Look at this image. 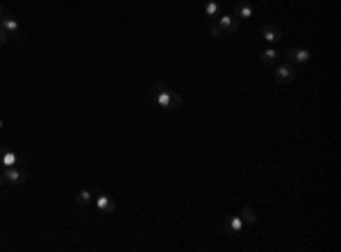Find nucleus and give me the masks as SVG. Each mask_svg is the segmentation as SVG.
<instances>
[{
    "label": "nucleus",
    "mask_w": 341,
    "mask_h": 252,
    "mask_svg": "<svg viewBox=\"0 0 341 252\" xmlns=\"http://www.w3.org/2000/svg\"><path fill=\"white\" fill-rule=\"evenodd\" d=\"M153 98H155V102H157L162 109H166V112H175V109H180L184 104L182 96L175 94L168 84L159 82V80L153 84Z\"/></svg>",
    "instance_id": "nucleus-1"
},
{
    "label": "nucleus",
    "mask_w": 341,
    "mask_h": 252,
    "mask_svg": "<svg viewBox=\"0 0 341 252\" xmlns=\"http://www.w3.org/2000/svg\"><path fill=\"white\" fill-rule=\"evenodd\" d=\"M237 30H239V20L234 16H221L216 23L209 25V34L214 39H221L223 34H234Z\"/></svg>",
    "instance_id": "nucleus-2"
},
{
    "label": "nucleus",
    "mask_w": 341,
    "mask_h": 252,
    "mask_svg": "<svg viewBox=\"0 0 341 252\" xmlns=\"http://www.w3.org/2000/svg\"><path fill=\"white\" fill-rule=\"evenodd\" d=\"M293 78H296V70H293L291 64L273 66V80H275L277 84H289V82H293Z\"/></svg>",
    "instance_id": "nucleus-3"
},
{
    "label": "nucleus",
    "mask_w": 341,
    "mask_h": 252,
    "mask_svg": "<svg viewBox=\"0 0 341 252\" xmlns=\"http://www.w3.org/2000/svg\"><path fill=\"white\" fill-rule=\"evenodd\" d=\"M3 180H5L7 184H25L28 182V173H25L23 168L14 166V168H3Z\"/></svg>",
    "instance_id": "nucleus-4"
},
{
    "label": "nucleus",
    "mask_w": 341,
    "mask_h": 252,
    "mask_svg": "<svg viewBox=\"0 0 341 252\" xmlns=\"http://www.w3.org/2000/svg\"><path fill=\"white\" fill-rule=\"evenodd\" d=\"M19 164H21V157H19L16 150L3 148V146H0V166L3 168H14V166H19Z\"/></svg>",
    "instance_id": "nucleus-5"
},
{
    "label": "nucleus",
    "mask_w": 341,
    "mask_h": 252,
    "mask_svg": "<svg viewBox=\"0 0 341 252\" xmlns=\"http://www.w3.org/2000/svg\"><path fill=\"white\" fill-rule=\"evenodd\" d=\"M0 30L5 32L7 36H14L16 39V34H19V18L16 16H12V14H5L3 18H0Z\"/></svg>",
    "instance_id": "nucleus-6"
},
{
    "label": "nucleus",
    "mask_w": 341,
    "mask_h": 252,
    "mask_svg": "<svg viewBox=\"0 0 341 252\" xmlns=\"http://www.w3.org/2000/svg\"><path fill=\"white\" fill-rule=\"evenodd\" d=\"M287 57H289V64H307V62L311 60L309 50H305V48H298V46H293V48H289Z\"/></svg>",
    "instance_id": "nucleus-7"
},
{
    "label": "nucleus",
    "mask_w": 341,
    "mask_h": 252,
    "mask_svg": "<svg viewBox=\"0 0 341 252\" xmlns=\"http://www.w3.org/2000/svg\"><path fill=\"white\" fill-rule=\"evenodd\" d=\"M252 14H255V7H252L250 2H246V0L234 2V18L237 20H248V18H252Z\"/></svg>",
    "instance_id": "nucleus-8"
},
{
    "label": "nucleus",
    "mask_w": 341,
    "mask_h": 252,
    "mask_svg": "<svg viewBox=\"0 0 341 252\" xmlns=\"http://www.w3.org/2000/svg\"><path fill=\"white\" fill-rule=\"evenodd\" d=\"M241 230H243L241 214H239V216H230V218H227V222H225V234H227V236H239V234H241Z\"/></svg>",
    "instance_id": "nucleus-9"
},
{
    "label": "nucleus",
    "mask_w": 341,
    "mask_h": 252,
    "mask_svg": "<svg viewBox=\"0 0 341 252\" xmlns=\"http://www.w3.org/2000/svg\"><path fill=\"white\" fill-rule=\"evenodd\" d=\"M94 204L100 214H114V209H116V202H114V198H109V196H96Z\"/></svg>",
    "instance_id": "nucleus-10"
},
{
    "label": "nucleus",
    "mask_w": 341,
    "mask_h": 252,
    "mask_svg": "<svg viewBox=\"0 0 341 252\" xmlns=\"http://www.w3.org/2000/svg\"><path fill=\"white\" fill-rule=\"evenodd\" d=\"M262 36L268 41V44H277V41H282V30L277 28V25H264Z\"/></svg>",
    "instance_id": "nucleus-11"
},
{
    "label": "nucleus",
    "mask_w": 341,
    "mask_h": 252,
    "mask_svg": "<svg viewBox=\"0 0 341 252\" xmlns=\"http://www.w3.org/2000/svg\"><path fill=\"white\" fill-rule=\"evenodd\" d=\"M259 62H262L264 66H275V64H280V52H277L275 48H268L259 54Z\"/></svg>",
    "instance_id": "nucleus-12"
},
{
    "label": "nucleus",
    "mask_w": 341,
    "mask_h": 252,
    "mask_svg": "<svg viewBox=\"0 0 341 252\" xmlns=\"http://www.w3.org/2000/svg\"><path fill=\"white\" fill-rule=\"evenodd\" d=\"M94 198H96L94 193H91V191H87V188H84V191H80L78 196H75V202H78L80 207H87V204H91V202H94Z\"/></svg>",
    "instance_id": "nucleus-13"
},
{
    "label": "nucleus",
    "mask_w": 341,
    "mask_h": 252,
    "mask_svg": "<svg viewBox=\"0 0 341 252\" xmlns=\"http://www.w3.org/2000/svg\"><path fill=\"white\" fill-rule=\"evenodd\" d=\"M241 218H243V225H255V222H257V212L246 204L241 212Z\"/></svg>",
    "instance_id": "nucleus-14"
},
{
    "label": "nucleus",
    "mask_w": 341,
    "mask_h": 252,
    "mask_svg": "<svg viewBox=\"0 0 341 252\" xmlns=\"http://www.w3.org/2000/svg\"><path fill=\"white\" fill-rule=\"evenodd\" d=\"M218 0H207V5H205V10H203V14L207 16V18H214V16L218 14Z\"/></svg>",
    "instance_id": "nucleus-15"
},
{
    "label": "nucleus",
    "mask_w": 341,
    "mask_h": 252,
    "mask_svg": "<svg viewBox=\"0 0 341 252\" xmlns=\"http://www.w3.org/2000/svg\"><path fill=\"white\" fill-rule=\"evenodd\" d=\"M7 41H10V36H7V34H5V32L0 30V46H5V44H7Z\"/></svg>",
    "instance_id": "nucleus-16"
},
{
    "label": "nucleus",
    "mask_w": 341,
    "mask_h": 252,
    "mask_svg": "<svg viewBox=\"0 0 341 252\" xmlns=\"http://www.w3.org/2000/svg\"><path fill=\"white\" fill-rule=\"evenodd\" d=\"M3 16H5V7L0 5V18H3Z\"/></svg>",
    "instance_id": "nucleus-17"
},
{
    "label": "nucleus",
    "mask_w": 341,
    "mask_h": 252,
    "mask_svg": "<svg viewBox=\"0 0 341 252\" xmlns=\"http://www.w3.org/2000/svg\"><path fill=\"white\" fill-rule=\"evenodd\" d=\"M3 184H5V180H3V175H0V186H3Z\"/></svg>",
    "instance_id": "nucleus-18"
},
{
    "label": "nucleus",
    "mask_w": 341,
    "mask_h": 252,
    "mask_svg": "<svg viewBox=\"0 0 341 252\" xmlns=\"http://www.w3.org/2000/svg\"><path fill=\"white\" fill-rule=\"evenodd\" d=\"M0 130H3V118H0Z\"/></svg>",
    "instance_id": "nucleus-19"
},
{
    "label": "nucleus",
    "mask_w": 341,
    "mask_h": 252,
    "mask_svg": "<svg viewBox=\"0 0 341 252\" xmlns=\"http://www.w3.org/2000/svg\"><path fill=\"white\" fill-rule=\"evenodd\" d=\"M262 2H268V0H262Z\"/></svg>",
    "instance_id": "nucleus-20"
},
{
    "label": "nucleus",
    "mask_w": 341,
    "mask_h": 252,
    "mask_svg": "<svg viewBox=\"0 0 341 252\" xmlns=\"http://www.w3.org/2000/svg\"><path fill=\"white\" fill-rule=\"evenodd\" d=\"M234 2H239V0H234Z\"/></svg>",
    "instance_id": "nucleus-21"
}]
</instances>
